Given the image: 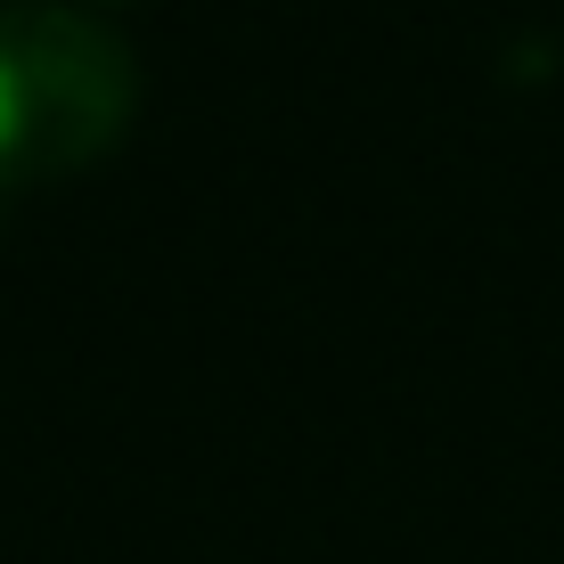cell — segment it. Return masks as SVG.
<instances>
[{
	"mask_svg": "<svg viewBox=\"0 0 564 564\" xmlns=\"http://www.w3.org/2000/svg\"><path fill=\"white\" fill-rule=\"evenodd\" d=\"M140 57L90 9L0 0V181L74 172L123 140Z\"/></svg>",
	"mask_w": 564,
	"mask_h": 564,
	"instance_id": "6da1fadb",
	"label": "cell"
}]
</instances>
